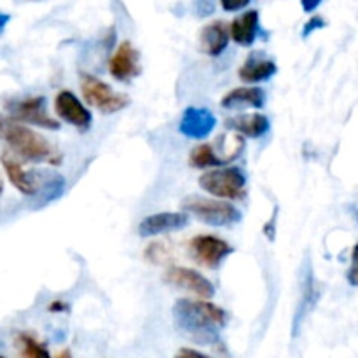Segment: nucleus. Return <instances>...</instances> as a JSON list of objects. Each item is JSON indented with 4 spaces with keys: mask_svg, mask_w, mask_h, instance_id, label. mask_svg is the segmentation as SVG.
Returning <instances> with one entry per match:
<instances>
[{
    "mask_svg": "<svg viewBox=\"0 0 358 358\" xmlns=\"http://www.w3.org/2000/svg\"><path fill=\"white\" fill-rule=\"evenodd\" d=\"M318 303V290H317V283H315V276L311 268H308V275L303 282V297L299 301V306L296 310V317H294V336H297L299 332L301 324L304 322V318L315 310Z\"/></svg>",
    "mask_w": 358,
    "mask_h": 358,
    "instance_id": "nucleus-20",
    "label": "nucleus"
},
{
    "mask_svg": "<svg viewBox=\"0 0 358 358\" xmlns=\"http://www.w3.org/2000/svg\"><path fill=\"white\" fill-rule=\"evenodd\" d=\"M108 70L114 79L119 83H129L140 73V55L129 41H122L115 48L110 62H108Z\"/></svg>",
    "mask_w": 358,
    "mask_h": 358,
    "instance_id": "nucleus-12",
    "label": "nucleus"
},
{
    "mask_svg": "<svg viewBox=\"0 0 358 358\" xmlns=\"http://www.w3.org/2000/svg\"><path fill=\"white\" fill-rule=\"evenodd\" d=\"M9 117L21 124H34L45 129H59L58 121L51 117L45 110L44 96H30L24 100H14L7 103Z\"/></svg>",
    "mask_w": 358,
    "mask_h": 358,
    "instance_id": "nucleus-8",
    "label": "nucleus"
},
{
    "mask_svg": "<svg viewBox=\"0 0 358 358\" xmlns=\"http://www.w3.org/2000/svg\"><path fill=\"white\" fill-rule=\"evenodd\" d=\"M175 327L198 345H215L220 329L226 325L227 313L208 301L178 299L173 306Z\"/></svg>",
    "mask_w": 358,
    "mask_h": 358,
    "instance_id": "nucleus-1",
    "label": "nucleus"
},
{
    "mask_svg": "<svg viewBox=\"0 0 358 358\" xmlns=\"http://www.w3.org/2000/svg\"><path fill=\"white\" fill-rule=\"evenodd\" d=\"M9 21H10L9 14L0 13V35L3 34V30H6V27H7V23H9Z\"/></svg>",
    "mask_w": 358,
    "mask_h": 358,
    "instance_id": "nucleus-26",
    "label": "nucleus"
},
{
    "mask_svg": "<svg viewBox=\"0 0 358 358\" xmlns=\"http://www.w3.org/2000/svg\"><path fill=\"white\" fill-rule=\"evenodd\" d=\"M322 0H301V6H303V9L306 10V13H313V10H317V7L320 6Z\"/></svg>",
    "mask_w": 358,
    "mask_h": 358,
    "instance_id": "nucleus-25",
    "label": "nucleus"
},
{
    "mask_svg": "<svg viewBox=\"0 0 358 358\" xmlns=\"http://www.w3.org/2000/svg\"><path fill=\"white\" fill-rule=\"evenodd\" d=\"M199 187L217 199H241L247 194V175L238 166L210 170L199 177Z\"/></svg>",
    "mask_w": 358,
    "mask_h": 358,
    "instance_id": "nucleus-5",
    "label": "nucleus"
},
{
    "mask_svg": "<svg viewBox=\"0 0 358 358\" xmlns=\"http://www.w3.org/2000/svg\"><path fill=\"white\" fill-rule=\"evenodd\" d=\"M266 103V93L259 86H241L229 91L222 98L220 105L224 108H238V107H252L262 108Z\"/></svg>",
    "mask_w": 358,
    "mask_h": 358,
    "instance_id": "nucleus-19",
    "label": "nucleus"
},
{
    "mask_svg": "<svg viewBox=\"0 0 358 358\" xmlns=\"http://www.w3.org/2000/svg\"><path fill=\"white\" fill-rule=\"evenodd\" d=\"M175 358H210L205 353L198 352V350H192V348H182L178 350V353L175 355Z\"/></svg>",
    "mask_w": 358,
    "mask_h": 358,
    "instance_id": "nucleus-24",
    "label": "nucleus"
},
{
    "mask_svg": "<svg viewBox=\"0 0 358 358\" xmlns=\"http://www.w3.org/2000/svg\"><path fill=\"white\" fill-rule=\"evenodd\" d=\"M49 311H59V313H65V311H66V304L52 303V304H49Z\"/></svg>",
    "mask_w": 358,
    "mask_h": 358,
    "instance_id": "nucleus-27",
    "label": "nucleus"
},
{
    "mask_svg": "<svg viewBox=\"0 0 358 358\" xmlns=\"http://www.w3.org/2000/svg\"><path fill=\"white\" fill-rule=\"evenodd\" d=\"M0 358H3V357H0Z\"/></svg>",
    "mask_w": 358,
    "mask_h": 358,
    "instance_id": "nucleus-30",
    "label": "nucleus"
},
{
    "mask_svg": "<svg viewBox=\"0 0 358 358\" xmlns=\"http://www.w3.org/2000/svg\"><path fill=\"white\" fill-rule=\"evenodd\" d=\"M217 117L212 110L203 107H189L182 114L178 131L191 140H203L215 129Z\"/></svg>",
    "mask_w": 358,
    "mask_h": 358,
    "instance_id": "nucleus-11",
    "label": "nucleus"
},
{
    "mask_svg": "<svg viewBox=\"0 0 358 358\" xmlns=\"http://www.w3.org/2000/svg\"><path fill=\"white\" fill-rule=\"evenodd\" d=\"M199 45L205 55L217 58L229 45V28L224 21H212L199 34Z\"/></svg>",
    "mask_w": 358,
    "mask_h": 358,
    "instance_id": "nucleus-15",
    "label": "nucleus"
},
{
    "mask_svg": "<svg viewBox=\"0 0 358 358\" xmlns=\"http://www.w3.org/2000/svg\"><path fill=\"white\" fill-rule=\"evenodd\" d=\"M252 0H220V6L227 13H236V10L245 9Z\"/></svg>",
    "mask_w": 358,
    "mask_h": 358,
    "instance_id": "nucleus-23",
    "label": "nucleus"
},
{
    "mask_svg": "<svg viewBox=\"0 0 358 358\" xmlns=\"http://www.w3.org/2000/svg\"><path fill=\"white\" fill-rule=\"evenodd\" d=\"M245 149V138L240 135H220L215 143H201L189 154L192 168L227 166L236 161Z\"/></svg>",
    "mask_w": 358,
    "mask_h": 358,
    "instance_id": "nucleus-4",
    "label": "nucleus"
},
{
    "mask_svg": "<svg viewBox=\"0 0 358 358\" xmlns=\"http://www.w3.org/2000/svg\"><path fill=\"white\" fill-rule=\"evenodd\" d=\"M278 72V66L273 59L264 58L259 52H252L247 59H245L243 65L238 70V76L243 83H264V80L271 79L275 73Z\"/></svg>",
    "mask_w": 358,
    "mask_h": 358,
    "instance_id": "nucleus-16",
    "label": "nucleus"
},
{
    "mask_svg": "<svg viewBox=\"0 0 358 358\" xmlns=\"http://www.w3.org/2000/svg\"><path fill=\"white\" fill-rule=\"evenodd\" d=\"M324 27H325L324 17L313 16L310 21H308L306 24H304V28H303V37H310V35L313 34L315 30H320V28H324Z\"/></svg>",
    "mask_w": 358,
    "mask_h": 358,
    "instance_id": "nucleus-22",
    "label": "nucleus"
},
{
    "mask_svg": "<svg viewBox=\"0 0 358 358\" xmlns=\"http://www.w3.org/2000/svg\"><path fill=\"white\" fill-rule=\"evenodd\" d=\"M2 161V166L6 170L7 178L13 184L14 189L21 192L23 196H35L41 191H44L48 196V199L58 198L59 194L65 189V180H63L59 175L56 173H48L45 175L44 182H42L41 175L37 171H28L21 166L20 161L14 159L13 156H9V152L3 154L0 157Z\"/></svg>",
    "mask_w": 358,
    "mask_h": 358,
    "instance_id": "nucleus-3",
    "label": "nucleus"
},
{
    "mask_svg": "<svg viewBox=\"0 0 358 358\" xmlns=\"http://www.w3.org/2000/svg\"><path fill=\"white\" fill-rule=\"evenodd\" d=\"M269 119L268 115L261 114V112H254V114H241L236 117L227 119V128L236 131V135L243 136V138H259L264 136L269 131Z\"/></svg>",
    "mask_w": 358,
    "mask_h": 358,
    "instance_id": "nucleus-17",
    "label": "nucleus"
},
{
    "mask_svg": "<svg viewBox=\"0 0 358 358\" xmlns=\"http://www.w3.org/2000/svg\"><path fill=\"white\" fill-rule=\"evenodd\" d=\"M55 110L63 121L76 126L79 129H87L93 121V115L83 105V101L72 93V91H59L55 98Z\"/></svg>",
    "mask_w": 358,
    "mask_h": 358,
    "instance_id": "nucleus-13",
    "label": "nucleus"
},
{
    "mask_svg": "<svg viewBox=\"0 0 358 358\" xmlns=\"http://www.w3.org/2000/svg\"><path fill=\"white\" fill-rule=\"evenodd\" d=\"M189 250L196 262L208 269H215L233 254V247L226 240L213 234H198L189 241Z\"/></svg>",
    "mask_w": 358,
    "mask_h": 358,
    "instance_id": "nucleus-9",
    "label": "nucleus"
},
{
    "mask_svg": "<svg viewBox=\"0 0 358 358\" xmlns=\"http://www.w3.org/2000/svg\"><path fill=\"white\" fill-rule=\"evenodd\" d=\"M164 280L168 283H171V285L178 287V289L189 290V292H192L203 301H208L215 296V287H213V283L208 278H205L201 273L196 271V269L171 266L166 271V275H164Z\"/></svg>",
    "mask_w": 358,
    "mask_h": 358,
    "instance_id": "nucleus-10",
    "label": "nucleus"
},
{
    "mask_svg": "<svg viewBox=\"0 0 358 358\" xmlns=\"http://www.w3.org/2000/svg\"><path fill=\"white\" fill-rule=\"evenodd\" d=\"M80 90H83L84 100L87 105L98 108L103 114H115L119 110H124L129 105V98L126 94L115 93L107 83L100 80L98 77L84 73L80 80Z\"/></svg>",
    "mask_w": 358,
    "mask_h": 358,
    "instance_id": "nucleus-7",
    "label": "nucleus"
},
{
    "mask_svg": "<svg viewBox=\"0 0 358 358\" xmlns=\"http://www.w3.org/2000/svg\"><path fill=\"white\" fill-rule=\"evenodd\" d=\"M189 224V215L184 212H161L145 217L138 224V234L142 238L159 236L184 229Z\"/></svg>",
    "mask_w": 358,
    "mask_h": 358,
    "instance_id": "nucleus-14",
    "label": "nucleus"
},
{
    "mask_svg": "<svg viewBox=\"0 0 358 358\" xmlns=\"http://www.w3.org/2000/svg\"><path fill=\"white\" fill-rule=\"evenodd\" d=\"M2 191H3V184H2V178H0V194H2Z\"/></svg>",
    "mask_w": 358,
    "mask_h": 358,
    "instance_id": "nucleus-29",
    "label": "nucleus"
},
{
    "mask_svg": "<svg viewBox=\"0 0 358 358\" xmlns=\"http://www.w3.org/2000/svg\"><path fill=\"white\" fill-rule=\"evenodd\" d=\"M182 208L185 212L192 213L203 220L208 226L224 227L236 224L241 220V212L234 208L231 203L222 201V199H210V198H199V196H189L182 201Z\"/></svg>",
    "mask_w": 358,
    "mask_h": 358,
    "instance_id": "nucleus-6",
    "label": "nucleus"
},
{
    "mask_svg": "<svg viewBox=\"0 0 358 358\" xmlns=\"http://www.w3.org/2000/svg\"><path fill=\"white\" fill-rule=\"evenodd\" d=\"M56 358H72V355H70V352H69V350H65V352H62V353H59V355L56 357Z\"/></svg>",
    "mask_w": 358,
    "mask_h": 358,
    "instance_id": "nucleus-28",
    "label": "nucleus"
},
{
    "mask_svg": "<svg viewBox=\"0 0 358 358\" xmlns=\"http://www.w3.org/2000/svg\"><path fill=\"white\" fill-rule=\"evenodd\" d=\"M0 140H3L13 152L28 161L48 163L51 166L62 163V154L44 136L3 114H0Z\"/></svg>",
    "mask_w": 358,
    "mask_h": 358,
    "instance_id": "nucleus-2",
    "label": "nucleus"
},
{
    "mask_svg": "<svg viewBox=\"0 0 358 358\" xmlns=\"http://www.w3.org/2000/svg\"><path fill=\"white\" fill-rule=\"evenodd\" d=\"M229 38H233L236 44L248 48L255 42L259 34V13L255 9L247 10L241 16H238L229 24Z\"/></svg>",
    "mask_w": 358,
    "mask_h": 358,
    "instance_id": "nucleus-18",
    "label": "nucleus"
},
{
    "mask_svg": "<svg viewBox=\"0 0 358 358\" xmlns=\"http://www.w3.org/2000/svg\"><path fill=\"white\" fill-rule=\"evenodd\" d=\"M17 345H20V350L24 355V358H51L48 348H45L41 341L31 338L30 334L17 336Z\"/></svg>",
    "mask_w": 358,
    "mask_h": 358,
    "instance_id": "nucleus-21",
    "label": "nucleus"
}]
</instances>
